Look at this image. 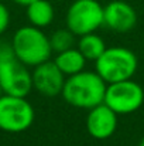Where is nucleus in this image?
Here are the masks:
<instances>
[{"instance_id": "1", "label": "nucleus", "mask_w": 144, "mask_h": 146, "mask_svg": "<svg viewBox=\"0 0 144 146\" xmlns=\"http://www.w3.org/2000/svg\"><path fill=\"white\" fill-rule=\"evenodd\" d=\"M107 84L96 71H81L66 77L61 95L69 105L92 109L103 104Z\"/></svg>"}, {"instance_id": "13", "label": "nucleus", "mask_w": 144, "mask_h": 146, "mask_svg": "<svg viewBox=\"0 0 144 146\" xmlns=\"http://www.w3.org/2000/svg\"><path fill=\"white\" fill-rule=\"evenodd\" d=\"M76 48L82 52V55L88 61H96L107 47L105 44V40L100 36H97L95 31L81 36L79 40L76 41Z\"/></svg>"}, {"instance_id": "15", "label": "nucleus", "mask_w": 144, "mask_h": 146, "mask_svg": "<svg viewBox=\"0 0 144 146\" xmlns=\"http://www.w3.org/2000/svg\"><path fill=\"white\" fill-rule=\"evenodd\" d=\"M9 26H10V11L3 3H0V36L6 33Z\"/></svg>"}, {"instance_id": "11", "label": "nucleus", "mask_w": 144, "mask_h": 146, "mask_svg": "<svg viewBox=\"0 0 144 146\" xmlns=\"http://www.w3.org/2000/svg\"><path fill=\"white\" fill-rule=\"evenodd\" d=\"M86 61L88 60L82 55V52L76 47L65 50L62 52H57V55L54 58L55 65L61 70V72L65 77H69V75L84 71Z\"/></svg>"}, {"instance_id": "4", "label": "nucleus", "mask_w": 144, "mask_h": 146, "mask_svg": "<svg viewBox=\"0 0 144 146\" xmlns=\"http://www.w3.org/2000/svg\"><path fill=\"white\" fill-rule=\"evenodd\" d=\"M36 118L33 105L26 97L0 95V129L9 133L27 131Z\"/></svg>"}, {"instance_id": "12", "label": "nucleus", "mask_w": 144, "mask_h": 146, "mask_svg": "<svg viewBox=\"0 0 144 146\" xmlns=\"http://www.w3.org/2000/svg\"><path fill=\"white\" fill-rule=\"evenodd\" d=\"M27 20L31 26L44 29L54 21L55 10L51 1L48 0H36L26 7Z\"/></svg>"}, {"instance_id": "19", "label": "nucleus", "mask_w": 144, "mask_h": 146, "mask_svg": "<svg viewBox=\"0 0 144 146\" xmlns=\"http://www.w3.org/2000/svg\"><path fill=\"white\" fill-rule=\"evenodd\" d=\"M1 94H3V92H1V88H0V95H1Z\"/></svg>"}, {"instance_id": "14", "label": "nucleus", "mask_w": 144, "mask_h": 146, "mask_svg": "<svg viewBox=\"0 0 144 146\" xmlns=\"http://www.w3.org/2000/svg\"><path fill=\"white\" fill-rule=\"evenodd\" d=\"M75 34L69 29H59L49 36V44L52 52H62L75 46Z\"/></svg>"}, {"instance_id": "6", "label": "nucleus", "mask_w": 144, "mask_h": 146, "mask_svg": "<svg viewBox=\"0 0 144 146\" xmlns=\"http://www.w3.org/2000/svg\"><path fill=\"white\" fill-rule=\"evenodd\" d=\"M103 26V6L97 0H75L66 11V29L76 37L95 33Z\"/></svg>"}, {"instance_id": "7", "label": "nucleus", "mask_w": 144, "mask_h": 146, "mask_svg": "<svg viewBox=\"0 0 144 146\" xmlns=\"http://www.w3.org/2000/svg\"><path fill=\"white\" fill-rule=\"evenodd\" d=\"M0 88L6 95L27 97L33 90V77L27 65L16 57L0 61Z\"/></svg>"}, {"instance_id": "16", "label": "nucleus", "mask_w": 144, "mask_h": 146, "mask_svg": "<svg viewBox=\"0 0 144 146\" xmlns=\"http://www.w3.org/2000/svg\"><path fill=\"white\" fill-rule=\"evenodd\" d=\"M9 58H14L13 46H11V43H6V41L0 40V61H4Z\"/></svg>"}, {"instance_id": "17", "label": "nucleus", "mask_w": 144, "mask_h": 146, "mask_svg": "<svg viewBox=\"0 0 144 146\" xmlns=\"http://www.w3.org/2000/svg\"><path fill=\"white\" fill-rule=\"evenodd\" d=\"M13 3H16V4H18V6H24V7H27L28 4H31L33 1H36V0H11Z\"/></svg>"}, {"instance_id": "2", "label": "nucleus", "mask_w": 144, "mask_h": 146, "mask_svg": "<svg viewBox=\"0 0 144 146\" xmlns=\"http://www.w3.org/2000/svg\"><path fill=\"white\" fill-rule=\"evenodd\" d=\"M14 57L27 67H37L51 58L52 48L49 37L43 29L34 26H24L18 29L11 40Z\"/></svg>"}, {"instance_id": "18", "label": "nucleus", "mask_w": 144, "mask_h": 146, "mask_svg": "<svg viewBox=\"0 0 144 146\" xmlns=\"http://www.w3.org/2000/svg\"><path fill=\"white\" fill-rule=\"evenodd\" d=\"M139 146H144V138L140 141V143H139Z\"/></svg>"}, {"instance_id": "8", "label": "nucleus", "mask_w": 144, "mask_h": 146, "mask_svg": "<svg viewBox=\"0 0 144 146\" xmlns=\"http://www.w3.org/2000/svg\"><path fill=\"white\" fill-rule=\"evenodd\" d=\"M31 77H33V88L38 94L47 98H54L59 95L62 92L66 80V77L51 60L34 67Z\"/></svg>"}, {"instance_id": "10", "label": "nucleus", "mask_w": 144, "mask_h": 146, "mask_svg": "<svg viewBox=\"0 0 144 146\" xmlns=\"http://www.w3.org/2000/svg\"><path fill=\"white\" fill-rule=\"evenodd\" d=\"M117 128V113L110 109L106 104H100L89 109L86 116L88 133L97 141L110 138Z\"/></svg>"}, {"instance_id": "5", "label": "nucleus", "mask_w": 144, "mask_h": 146, "mask_svg": "<svg viewBox=\"0 0 144 146\" xmlns=\"http://www.w3.org/2000/svg\"><path fill=\"white\" fill-rule=\"evenodd\" d=\"M103 104H106L117 115L133 113L144 104V90L132 78L107 84Z\"/></svg>"}, {"instance_id": "3", "label": "nucleus", "mask_w": 144, "mask_h": 146, "mask_svg": "<svg viewBox=\"0 0 144 146\" xmlns=\"http://www.w3.org/2000/svg\"><path fill=\"white\" fill-rule=\"evenodd\" d=\"M139 67L136 54L126 47H110L95 61V71L106 84L133 78Z\"/></svg>"}, {"instance_id": "9", "label": "nucleus", "mask_w": 144, "mask_h": 146, "mask_svg": "<svg viewBox=\"0 0 144 146\" xmlns=\"http://www.w3.org/2000/svg\"><path fill=\"white\" fill-rule=\"evenodd\" d=\"M103 24L116 33H129L137 24V13L127 1L113 0L103 7Z\"/></svg>"}]
</instances>
